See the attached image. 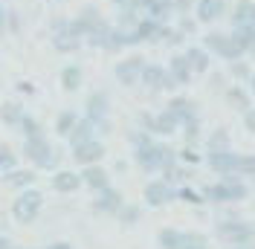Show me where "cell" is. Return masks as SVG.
Segmentation results:
<instances>
[{
	"mask_svg": "<svg viewBox=\"0 0 255 249\" xmlns=\"http://www.w3.org/2000/svg\"><path fill=\"white\" fill-rule=\"evenodd\" d=\"M133 162H136L145 174H159L162 168H168V165L177 162V151H174V145H168L165 139H157V136H154L148 145L133 148Z\"/></svg>",
	"mask_w": 255,
	"mask_h": 249,
	"instance_id": "6da1fadb",
	"label": "cell"
},
{
	"mask_svg": "<svg viewBox=\"0 0 255 249\" xmlns=\"http://www.w3.org/2000/svg\"><path fill=\"white\" fill-rule=\"evenodd\" d=\"M203 200L212 206H226V203H241L250 197V188L241 177H221L218 183H209L200 188Z\"/></svg>",
	"mask_w": 255,
	"mask_h": 249,
	"instance_id": "7a4b0ae2",
	"label": "cell"
},
{
	"mask_svg": "<svg viewBox=\"0 0 255 249\" xmlns=\"http://www.w3.org/2000/svg\"><path fill=\"white\" fill-rule=\"evenodd\" d=\"M215 238L221 241L223 247H247V244H255V223L244 218H223L215 220Z\"/></svg>",
	"mask_w": 255,
	"mask_h": 249,
	"instance_id": "3957f363",
	"label": "cell"
},
{
	"mask_svg": "<svg viewBox=\"0 0 255 249\" xmlns=\"http://www.w3.org/2000/svg\"><path fill=\"white\" fill-rule=\"evenodd\" d=\"M23 156L35 171H55L61 165V151L52 148V142L47 139V133L23 139Z\"/></svg>",
	"mask_w": 255,
	"mask_h": 249,
	"instance_id": "277c9868",
	"label": "cell"
},
{
	"mask_svg": "<svg viewBox=\"0 0 255 249\" xmlns=\"http://www.w3.org/2000/svg\"><path fill=\"white\" fill-rule=\"evenodd\" d=\"M41 209H44V194L35 186L23 188V191H17V197L12 200V218H15L20 226H29V223H35V218L41 215Z\"/></svg>",
	"mask_w": 255,
	"mask_h": 249,
	"instance_id": "5b68a950",
	"label": "cell"
},
{
	"mask_svg": "<svg viewBox=\"0 0 255 249\" xmlns=\"http://www.w3.org/2000/svg\"><path fill=\"white\" fill-rule=\"evenodd\" d=\"M105 23H108V20L102 17V12H99L96 6H84L79 15L70 20V32H73L76 38H81V41H87V38H90V35H96V32L105 26Z\"/></svg>",
	"mask_w": 255,
	"mask_h": 249,
	"instance_id": "8992f818",
	"label": "cell"
},
{
	"mask_svg": "<svg viewBox=\"0 0 255 249\" xmlns=\"http://www.w3.org/2000/svg\"><path fill=\"white\" fill-rule=\"evenodd\" d=\"M203 49H206V52H215V55H221V61L244 58V52L235 47V41L229 38V32H218V29L206 32V35H203Z\"/></svg>",
	"mask_w": 255,
	"mask_h": 249,
	"instance_id": "52a82bcc",
	"label": "cell"
},
{
	"mask_svg": "<svg viewBox=\"0 0 255 249\" xmlns=\"http://www.w3.org/2000/svg\"><path fill=\"white\" fill-rule=\"evenodd\" d=\"M139 84H142L145 90H151V93H162V90H174V78L168 76V70L162 67V64H148L145 61L142 67V76H139Z\"/></svg>",
	"mask_w": 255,
	"mask_h": 249,
	"instance_id": "ba28073f",
	"label": "cell"
},
{
	"mask_svg": "<svg viewBox=\"0 0 255 249\" xmlns=\"http://www.w3.org/2000/svg\"><path fill=\"white\" fill-rule=\"evenodd\" d=\"M84 44H90V47H96V49H105V52H122V49H125V32L116 29L113 23H105V26L96 32V35H90Z\"/></svg>",
	"mask_w": 255,
	"mask_h": 249,
	"instance_id": "9c48e42d",
	"label": "cell"
},
{
	"mask_svg": "<svg viewBox=\"0 0 255 249\" xmlns=\"http://www.w3.org/2000/svg\"><path fill=\"white\" fill-rule=\"evenodd\" d=\"M142 200L151 206V209H162V206H168V203H174V186L171 183H165L162 177L157 180H151V183H145L142 188Z\"/></svg>",
	"mask_w": 255,
	"mask_h": 249,
	"instance_id": "30bf717a",
	"label": "cell"
},
{
	"mask_svg": "<svg viewBox=\"0 0 255 249\" xmlns=\"http://www.w3.org/2000/svg\"><path fill=\"white\" fill-rule=\"evenodd\" d=\"M142 67H145V58L142 55H128L122 61H116L113 67V76L122 87H136L139 84V76H142Z\"/></svg>",
	"mask_w": 255,
	"mask_h": 249,
	"instance_id": "8fae6325",
	"label": "cell"
},
{
	"mask_svg": "<svg viewBox=\"0 0 255 249\" xmlns=\"http://www.w3.org/2000/svg\"><path fill=\"white\" fill-rule=\"evenodd\" d=\"M122 203H125V194H122L119 188L105 186L102 191H96V197H93V212H96V215H105V218H113V215L122 209Z\"/></svg>",
	"mask_w": 255,
	"mask_h": 249,
	"instance_id": "7c38bea8",
	"label": "cell"
},
{
	"mask_svg": "<svg viewBox=\"0 0 255 249\" xmlns=\"http://www.w3.org/2000/svg\"><path fill=\"white\" fill-rule=\"evenodd\" d=\"M105 154H108V148H105V142L99 139H87L81 142V145H73V162L76 165H96V162H102L105 159Z\"/></svg>",
	"mask_w": 255,
	"mask_h": 249,
	"instance_id": "4fadbf2b",
	"label": "cell"
},
{
	"mask_svg": "<svg viewBox=\"0 0 255 249\" xmlns=\"http://www.w3.org/2000/svg\"><path fill=\"white\" fill-rule=\"evenodd\" d=\"M235 159H238V154H235L232 148L206 151V165L215 177H235Z\"/></svg>",
	"mask_w": 255,
	"mask_h": 249,
	"instance_id": "5bb4252c",
	"label": "cell"
},
{
	"mask_svg": "<svg viewBox=\"0 0 255 249\" xmlns=\"http://www.w3.org/2000/svg\"><path fill=\"white\" fill-rule=\"evenodd\" d=\"M84 116L90 122H99V119H108L111 116V93L105 90H93L84 102Z\"/></svg>",
	"mask_w": 255,
	"mask_h": 249,
	"instance_id": "9a60e30c",
	"label": "cell"
},
{
	"mask_svg": "<svg viewBox=\"0 0 255 249\" xmlns=\"http://www.w3.org/2000/svg\"><path fill=\"white\" fill-rule=\"evenodd\" d=\"M165 110H168V113H171L180 124L200 116L197 102H194V99H189V96H171V99H168V105H165Z\"/></svg>",
	"mask_w": 255,
	"mask_h": 249,
	"instance_id": "2e32d148",
	"label": "cell"
},
{
	"mask_svg": "<svg viewBox=\"0 0 255 249\" xmlns=\"http://www.w3.org/2000/svg\"><path fill=\"white\" fill-rule=\"evenodd\" d=\"M81 186L90 188V191H102L105 186H111V174H108V168L102 165V162H96V165H84L81 168Z\"/></svg>",
	"mask_w": 255,
	"mask_h": 249,
	"instance_id": "e0dca14e",
	"label": "cell"
},
{
	"mask_svg": "<svg viewBox=\"0 0 255 249\" xmlns=\"http://www.w3.org/2000/svg\"><path fill=\"white\" fill-rule=\"evenodd\" d=\"M49 186H52V191H58V194H76L81 188V174L67 171V168H55Z\"/></svg>",
	"mask_w": 255,
	"mask_h": 249,
	"instance_id": "ac0fdd59",
	"label": "cell"
},
{
	"mask_svg": "<svg viewBox=\"0 0 255 249\" xmlns=\"http://www.w3.org/2000/svg\"><path fill=\"white\" fill-rule=\"evenodd\" d=\"M226 15V0H197L194 6V20L200 23H215Z\"/></svg>",
	"mask_w": 255,
	"mask_h": 249,
	"instance_id": "d6986e66",
	"label": "cell"
},
{
	"mask_svg": "<svg viewBox=\"0 0 255 249\" xmlns=\"http://www.w3.org/2000/svg\"><path fill=\"white\" fill-rule=\"evenodd\" d=\"M35 180H38V177H35V168H9V171H6V177H3V183H6V186L9 188H15V191H23V188H32L35 186Z\"/></svg>",
	"mask_w": 255,
	"mask_h": 249,
	"instance_id": "ffe728a7",
	"label": "cell"
},
{
	"mask_svg": "<svg viewBox=\"0 0 255 249\" xmlns=\"http://www.w3.org/2000/svg\"><path fill=\"white\" fill-rule=\"evenodd\" d=\"M165 70H168V76L174 78L177 87H186L191 78H194V73H191V67H189V61H186V55H183V52H180V55H174V58L168 61V67H165Z\"/></svg>",
	"mask_w": 255,
	"mask_h": 249,
	"instance_id": "44dd1931",
	"label": "cell"
},
{
	"mask_svg": "<svg viewBox=\"0 0 255 249\" xmlns=\"http://www.w3.org/2000/svg\"><path fill=\"white\" fill-rule=\"evenodd\" d=\"M177 130H180V122H177L168 110H159V113H154V127H151V133H154V136L165 139V136H174Z\"/></svg>",
	"mask_w": 255,
	"mask_h": 249,
	"instance_id": "7402d4cb",
	"label": "cell"
},
{
	"mask_svg": "<svg viewBox=\"0 0 255 249\" xmlns=\"http://www.w3.org/2000/svg\"><path fill=\"white\" fill-rule=\"evenodd\" d=\"M64 139L70 142V148H73V145H81V142H87V139H96V127H93V122H90L87 116H79V122L73 124V130H70Z\"/></svg>",
	"mask_w": 255,
	"mask_h": 249,
	"instance_id": "603a6c76",
	"label": "cell"
},
{
	"mask_svg": "<svg viewBox=\"0 0 255 249\" xmlns=\"http://www.w3.org/2000/svg\"><path fill=\"white\" fill-rule=\"evenodd\" d=\"M229 20H232V26H255V3L253 0H238Z\"/></svg>",
	"mask_w": 255,
	"mask_h": 249,
	"instance_id": "cb8c5ba5",
	"label": "cell"
},
{
	"mask_svg": "<svg viewBox=\"0 0 255 249\" xmlns=\"http://www.w3.org/2000/svg\"><path fill=\"white\" fill-rule=\"evenodd\" d=\"M183 55H186V61H189V67H191V73H194V76H203V73H209L212 61H209V52L203 47H189Z\"/></svg>",
	"mask_w": 255,
	"mask_h": 249,
	"instance_id": "d4e9b609",
	"label": "cell"
},
{
	"mask_svg": "<svg viewBox=\"0 0 255 249\" xmlns=\"http://www.w3.org/2000/svg\"><path fill=\"white\" fill-rule=\"evenodd\" d=\"M162 180L165 183H171V186H186V183H191V165H186V162H174V165H168V168H162Z\"/></svg>",
	"mask_w": 255,
	"mask_h": 249,
	"instance_id": "484cf974",
	"label": "cell"
},
{
	"mask_svg": "<svg viewBox=\"0 0 255 249\" xmlns=\"http://www.w3.org/2000/svg\"><path fill=\"white\" fill-rule=\"evenodd\" d=\"M223 99H226V105H229V108H235L238 113H244L247 108H253V102H250V93H244V87H241V84H226V90H223Z\"/></svg>",
	"mask_w": 255,
	"mask_h": 249,
	"instance_id": "4316f807",
	"label": "cell"
},
{
	"mask_svg": "<svg viewBox=\"0 0 255 249\" xmlns=\"http://www.w3.org/2000/svg\"><path fill=\"white\" fill-rule=\"evenodd\" d=\"M81 84H84V70L79 64H67L61 70V87L67 93H76V90H81Z\"/></svg>",
	"mask_w": 255,
	"mask_h": 249,
	"instance_id": "83f0119b",
	"label": "cell"
},
{
	"mask_svg": "<svg viewBox=\"0 0 255 249\" xmlns=\"http://www.w3.org/2000/svg\"><path fill=\"white\" fill-rule=\"evenodd\" d=\"M20 119H23L20 102H3V105H0V122L6 124V127H17Z\"/></svg>",
	"mask_w": 255,
	"mask_h": 249,
	"instance_id": "f1b7e54d",
	"label": "cell"
},
{
	"mask_svg": "<svg viewBox=\"0 0 255 249\" xmlns=\"http://www.w3.org/2000/svg\"><path fill=\"white\" fill-rule=\"evenodd\" d=\"M229 38H232V41H235V47L247 55L250 47H253V41H255V26H232Z\"/></svg>",
	"mask_w": 255,
	"mask_h": 249,
	"instance_id": "f546056e",
	"label": "cell"
},
{
	"mask_svg": "<svg viewBox=\"0 0 255 249\" xmlns=\"http://www.w3.org/2000/svg\"><path fill=\"white\" fill-rule=\"evenodd\" d=\"M113 218L119 220L122 226H136L139 220H142V206H136V203H122V209L113 215Z\"/></svg>",
	"mask_w": 255,
	"mask_h": 249,
	"instance_id": "4dcf8cb0",
	"label": "cell"
},
{
	"mask_svg": "<svg viewBox=\"0 0 255 249\" xmlns=\"http://www.w3.org/2000/svg\"><path fill=\"white\" fill-rule=\"evenodd\" d=\"M180 241H183V229L165 226V229L157 232V247L159 249H180Z\"/></svg>",
	"mask_w": 255,
	"mask_h": 249,
	"instance_id": "1f68e13d",
	"label": "cell"
},
{
	"mask_svg": "<svg viewBox=\"0 0 255 249\" xmlns=\"http://www.w3.org/2000/svg\"><path fill=\"white\" fill-rule=\"evenodd\" d=\"M206 151H223V148H232V136H229V130L226 127H215L212 133L206 136V145H203Z\"/></svg>",
	"mask_w": 255,
	"mask_h": 249,
	"instance_id": "d6a6232c",
	"label": "cell"
},
{
	"mask_svg": "<svg viewBox=\"0 0 255 249\" xmlns=\"http://www.w3.org/2000/svg\"><path fill=\"white\" fill-rule=\"evenodd\" d=\"M174 197L180 203H186V206H203V194H200V188H194L191 183H186V186H177L174 188Z\"/></svg>",
	"mask_w": 255,
	"mask_h": 249,
	"instance_id": "836d02e7",
	"label": "cell"
},
{
	"mask_svg": "<svg viewBox=\"0 0 255 249\" xmlns=\"http://www.w3.org/2000/svg\"><path fill=\"white\" fill-rule=\"evenodd\" d=\"M180 249H212V247H209V235H203V232H191V229H183V241H180Z\"/></svg>",
	"mask_w": 255,
	"mask_h": 249,
	"instance_id": "e575fe53",
	"label": "cell"
},
{
	"mask_svg": "<svg viewBox=\"0 0 255 249\" xmlns=\"http://www.w3.org/2000/svg\"><path fill=\"white\" fill-rule=\"evenodd\" d=\"M76 122H79V113H76V110H61V113L55 116V133H58V136H67Z\"/></svg>",
	"mask_w": 255,
	"mask_h": 249,
	"instance_id": "d590c367",
	"label": "cell"
},
{
	"mask_svg": "<svg viewBox=\"0 0 255 249\" xmlns=\"http://www.w3.org/2000/svg\"><path fill=\"white\" fill-rule=\"evenodd\" d=\"M180 133H183V145H197L200 142V116L180 124Z\"/></svg>",
	"mask_w": 255,
	"mask_h": 249,
	"instance_id": "8d00e7d4",
	"label": "cell"
},
{
	"mask_svg": "<svg viewBox=\"0 0 255 249\" xmlns=\"http://www.w3.org/2000/svg\"><path fill=\"white\" fill-rule=\"evenodd\" d=\"M17 130L23 133V139H32V136H41V133H44V124L38 122L35 116L23 113V119H20V124H17Z\"/></svg>",
	"mask_w": 255,
	"mask_h": 249,
	"instance_id": "74e56055",
	"label": "cell"
},
{
	"mask_svg": "<svg viewBox=\"0 0 255 249\" xmlns=\"http://www.w3.org/2000/svg\"><path fill=\"white\" fill-rule=\"evenodd\" d=\"M235 177L255 180V156L253 154H238V159H235Z\"/></svg>",
	"mask_w": 255,
	"mask_h": 249,
	"instance_id": "f35d334b",
	"label": "cell"
},
{
	"mask_svg": "<svg viewBox=\"0 0 255 249\" xmlns=\"http://www.w3.org/2000/svg\"><path fill=\"white\" fill-rule=\"evenodd\" d=\"M229 64V76L238 78V81H247V78L253 76V70H250V61H241V58H235V61H226Z\"/></svg>",
	"mask_w": 255,
	"mask_h": 249,
	"instance_id": "ab89813d",
	"label": "cell"
},
{
	"mask_svg": "<svg viewBox=\"0 0 255 249\" xmlns=\"http://www.w3.org/2000/svg\"><path fill=\"white\" fill-rule=\"evenodd\" d=\"M177 162H186V165H194V162H200L197 145H183V148L177 151Z\"/></svg>",
	"mask_w": 255,
	"mask_h": 249,
	"instance_id": "60d3db41",
	"label": "cell"
},
{
	"mask_svg": "<svg viewBox=\"0 0 255 249\" xmlns=\"http://www.w3.org/2000/svg\"><path fill=\"white\" fill-rule=\"evenodd\" d=\"M151 139H154V133H148V130H142V127H136V130H130V133H128L130 148H142V145H148Z\"/></svg>",
	"mask_w": 255,
	"mask_h": 249,
	"instance_id": "b9f144b4",
	"label": "cell"
},
{
	"mask_svg": "<svg viewBox=\"0 0 255 249\" xmlns=\"http://www.w3.org/2000/svg\"><path fill=\"white\" fill-rule=\"evenodd\" d=\"M15 165H17L15 154H12L9 148H0V171H9V168H15Z\"/></svg>",
	"mask_w": 255,
	"mask_h": 249,
	"instance_id": "7bdbcfd3",
	"label": "cell"
},
{
	"mask_svg": "<svg viewBox=\"0 0 255 249\" xmlns=\"http://www.w3.org/2000/svg\"><path fill=\"white\" fill-rule=\"evenodd\" d=\"M241 116H244V127H247V130L255 136V108H247Z\"/></svg>",
	"mask_w": 255,
	"mask_h": 249,
	"instance_id": "ee69618b",
	"label": "cell"
},
{
	"mask_svg": "<svg viewBox=\"0 0 255 249\" xmlns=\"http://www.w3.org/2000/svg\"><path fill=\"white\" fill-rule=\"evenodd\" d=\"M139 127L151 133V127H154V113H148V110H142V113H139Z\"/></svg>",
	"mask_w": 255,
	"mask_h": 249,
	"instance_id": "f6af8a7d",
	"label": "cell"
},
{
	"mask_svg": "<svg viewBox=\"0 0 255 249\" xmlns=\"http://www.w3.org/2000/svg\"><path fill=\"white\" fill-rule=\"evenodd\" d=\"M212 90H215V93H223V90H226V78L223 76H212Z\"/></svg>",
	"mask_w": 255,
	"mask_h": 249,
	"instance_id": "bcb514c9",
	"label": "cell"
},
{
	"mask_svg": "<svg viewBox=\"0 0 255 249\" xmlns=\"http://www.w3.org/2000/svg\"><path fill=\"white\" fill-rule=\"evenodd\" d=\"M111 3L119 9H139V0H111Z\"/></svg>",
	"mask_w": 255,
	"mask_h": 249,
	"instance_id": "7dc6e473",
	"label": "cell"
},
{
	"mask_svg": "<svg viewBox=\"0 0 255 249\" xmlns=\"http://www.w3.org/2000/svg\"><path fill=\"white\" fill-rule=\"evenodd\" d=\"M44 249H76L70 241H52V244H47Z\"/></svg>",
	"mask_w": 255,
	"mask_h": 249,
	"instance_id": "c3c4849f",
	"label": "cell"
},
{
	"mask_svg": "<svg viewBox=\"0 0 255 249\" xmlns=\"http://www.w3.org/2000/svg\"><path fill=\"white\" fill-rule=\"evenodd\" d=\"M6 15H9V12H6V9H3V6H0V35H3V32H6Z\"/></svg>",
	"mask_w": 255,
	"mask_h": 249,
	"instance_id": "681fc988",
	"label": "cell"
},
{
	"mask_svg": "<svg viewBox=\"0 0 255 249\" xmlns=\"http://www.w3.org/2000/svg\"><path fill=\"white\" fill-rule=\"evenodd\" d=\"M9 247H12V241H9L6 235H0V249H9Z\"/></svg>",
	"mask_w": 255,
	"mask_h": 249,
	"instance_id": "f907efd6",
	"label": "cell"
},
{
	"mask_svg": "<svg viewBox=\"0 0 255 249\" xmlns=\"http://www.w3.org/2000/svg\"><path fill=\"white\" fill-rule=\"evenodd\" d=\"M247 81H250V93L255 96V73H253V76H250V78H247Z\"/></svg>",
	"mask_w": 255,
	"mask_h": 249,
	"instance_id": "816d5d0a",
	"label": "cell"
},
{
	"mask_svg": "<svg viewBox=\"0 0 255 249\" xmlns=\"http://www.w3.org/2000/svg\"><path fill=\"white\" fill-rule=\"evenodd\" d=\"M226 249H255V244H247V247H226Z\"/></svg>",
	"mask_w": 255,
	"mask_h": 249,
	"instance_id": "f5cc1de1",
	"label": "cell"
},
{
	"mask_svg": "<svg viewBox=\"0 0 255 249\" xmlns=\"http://www.w3.org/2000/svg\"><path fill=\"white\" fill-rule=\"evenodd\" d=\"M247 55H253V58H255V41H253V47H250V52H247Z\"/></svg>",
	"mask_w": 255,
	"mask_h": 249,
	"instance_id": "db71d44e",
	"label": "cell"
}]
</instances>
